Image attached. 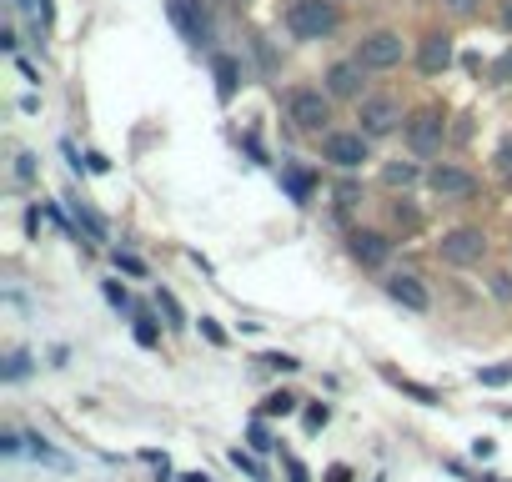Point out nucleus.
I'll return each mask as SVG.
<instances>
[{"label": "nucleus", "instance_id": "35", "mask_svg": "<svg viewBox=\"0 0 512 482\" xmlns=\"http://www.w3.org/2000/svg\"><path fill=\"white\" fill-rule=\"evenodd\" d=\"M492 297L507 302V297H512V277H492Z\"/></svg>", "mask_w": 512, "mask_h": 482}, {"label": "nucleus", "instance_id": "33", "mask_svg": "<svg viewBox=\"0 0 512 482\" xmlns=\"http://www.w3.org/2000/svg\"><path fill=\"white\" fill-rule=\"evenodd\" d=\"M497 26L512 36V0H497Z\"/></svg>", "mask_w": 512, "mask_h": 482}, {"label": "nucleus", "instance_id": "8", "mask_svg": "<svg viewBox=\"0 0 512 482\" xmlns=\"http://www.w3.org/2000/svg\"><path fill=\"white\" fill-rule=\"evenodd\" d=\"M322 161L337 166V171H362L372 161V136H362L357 126L352 131H327L322 136Z\"/></svg>", "mask_w": 512, "mask_h": 482}, {"label": "nucleus", "instance_id": "37", "mask_svg": "<svg viewBox=\"0 0 512 482\" xmlns=\"http://www.w3.org/2000/svg\"><path fill=\"white\" fill-rule=\"evenodd\" d=\"M482 482H502V477H482Z\"/></svg>", "mask_w": 512, "mask_h": 482}, {"label": "nucleus", "instance_id": "28", "mask_svg": "<svg viewBox=\"0 0 512 482\" xmlns=\"http://www.w3.org/2000/svg\"><path fill=\"white\" fill-rule=\"evenodd\" d=\"M156 307L171 317V327H181V307H176V297H171V292H156Z\"/></svg>", "mask_w": 512, "mask_h": 482}, {"label": "nucleus", "instance_id": "24", "mask_svg": "<svg viewBox=\"0 0 512 482\" xmlns=\"http://www.w3.org/2000/svg\"><path fill=\"white\" fill-rule=\"evenodd\" d=\"M292 407H297V397H292V392H272V397H267V407H262V412H267V417H287V412H292Z\"/></svg>", "mask_w": 512, "mask_h": 482}, {"label": "nucleus", "instance_id": "30", "mask_svg": "<svg viewBox=\"0 0 512 482\" xmlns=\"http://www.w3.org/2000/svg\"><path fill=\"white\" fill-rule=\"evenodd\" d=\"M357 196H362V191H357L352 181H342V186H337V206H342V211H352V206H357Z\"/></svg>", "mask_w": 512, "mask_h": 482}, {"label": "nucleus", "instance_id": "7", "mask_svg": "<svg viewBox=\"0 0 512 482\" xmlns=\"http://www.w3.org/2000/svg\"><path fill=\"white\" fill-rule=\"evenodd\" d=\"M487 257V231L482 226H452V231H442V241H437V262H447V267H477Z\"/></svg>", "mask_w": 512, "mask_h": 482}, {"label": "nucleus", "instance_id": "11", "mask_svg": "<svg viewBox=\"0 0 512 482\" xmlns=\"http://www.w3.org/2000/svg\"><path fill=\"white\" fill-rule=\"evenodd\" d=\"M347 252H352L357 267H387V257H392V236H387V231H372V226H357V231L347 236Z\"/></svg>", "mask_w": 512, "mask_h": 482}, {"label": "nucleus", "instance_id": "12", "mask_svg": "<svg viewBox=\"0 0 512 482\" xmlns=\"http://www.w3.org/2000/svg\"><path fill=\"white\" fill-rule=\"evenodd\" d=\"M166 16H171V26L191 41V46H206L211 41V31H206V16H201V6L196 0H166Z\"/></svg>", "mask_w": 512, "mask_h": 482}, {"label": "nucleus", "instance_id": "22", "mask_svg": "<svg viewBox=\"0 0 512 482\" xmlns=\"http://www.w3.org/2000/svg\"><path fill=\"white\" fill-rule=\"evenodd\" d=\"M26 372H31V357H26V352H11L6 367H0V377H6V382H21Z\"/></svg>", "mask_w": 512, "mask_h": 482}, {"label": "nucleus", "instance_id": "5", "mask_svg": "<svg viewBox=\"0 0 512 482\" xmlns=\"http://www.w3.org/2000/svg\"><path fill=\"white\" fill-rule=\"evenodd\" d=\"M367 71H397L402 61H407V41H402V31H392V26H377V31H367L362 41H357V51H352Z\"/></svg>", "mask_w": 512, "mask_h": 482}, {"label": "nucleus", "instance_id": "14", "mask_svg": "<svg viewBox=\"0 0 512 482\" xmlns=\"http://www.w3.org/2000/svg\"><path fill=\"white\" fill-rule=\"evenodd\" d=\"M417 181H427V171H422L417 161H387V166H382V186H387V191H412Z\"/></svg>", "mask_w": 512, "mask_h": 482}, {"label": "nucleus", "instance_id": "4", "mask_svg": "<svg viewBox=\"0 0 512 482\" xmlns=\"http://www.w3.org/2000/svg\"><path fill=\"white\" fill-rule=\"evenodd\" d=\"M367 66L357 61V56H342V61H332L327 71H322V91L337 101V106H357V101H367L372 91H367Z\"/></svg>", "mask_w": 512, "mask_h": 482}, {"label": "nucleus", "instance_id": "36", "mask_svg": "<svg viewBox=\"0 0 512 482\" xmlns=\"http://www.w3.org/2000/svg\"><path fill=\"white\" fill-rule=\"evenodd\" d=\"M267 367H277V372H292V367H297V357H287V352H272V357H267Z\"/></svg>", "mask_w": 512, "mask_h": 482}, {"label": "nucleus", "instance_id": "16", "mask_svg": "<svg viewBox=\"0 0 512 482\" xmlns=\"http://www.w3.org/2000/svg\"><path fill=\"white\" fill-rule=\"evenodd\" d=\"M211 71H216V96L231 101V91H236V61H231V56H216Z\"/></svg>", "mask_w": 512, "mask_h": 482}, {"label": "nucleus", "instance_id": "15", "mask_svg": "<svg viewBox=\"0 0 512 482\" xmlns=\"http://www.w3.org/2000/svg\"><path fill=\"white\" fill-rule=\"evenodd\" d=\"M282 186L292 191V201H297V206H307V201H312V191H317L312 171H302V166H282Z\"/></svg>", "mask_w": 512, "mask_h": 482}, {"label": "nucleus", "instance_id": "29", "mask_svg": "<svg viewBox=\"0 0 512 482\" xmlns=\"http://www.w3.org/2000/svg\"><path fill=\"white\" fill-rule=\"evenodd\" d=\"M21 442H26L21 432H0V452H6V457H21V452H26Z\"/></svg>", "mask_w": 512, "mask_h": 482}, {"label": "nucleus", "instance_id": "6", "mask_svg": "<svg viewBox=\"0 0 512 482\" xmlns=\"http://www.w3.org/2000/svg\"><path fill=\"white\" fill-rule=\"evenodd\" d=\"M402 126H407V111H402L397 96H367V101H357V131H362V136L387 141V136H397Z\"/></svg>", "mask_w": 512, "mask_h": 482}, {"label": "nucleus", "instance_id": "19", "mask_svg": "<svg viewBox=\"0 0 512 482\" xmlns=\"http://www.w3.org/2000/svg\"><path fill=\"white\" fill-rule=\"evenodd\" d=\"M442 6V16H452V21H472V16H482V0H437Z\"/></svg>", "mask_w": 512, "mask_h": 482}, {"label": "nucleus", "instance_id": "2", "mask_svg": "<svg viewBox=\"0 0 512 482\" xmlns=\"http://www.w3.org/2000/svg\"><path fill=\"white\" fill-rule=\"evenodd\" d=\"M332 96L322 91V86H292L287 96H282V111H287V121L302 131V136H327L332 131Z\"/></svg>", "mask_w": 512, "mask_h": 482}, {"label": "nucleus", "instance_id": "25", "mask_svg": "<svg viewBox=\"0 0 512 482\" xmlns=\"http://www.w3.org/2000/svg\"><path fill=\"white\" fill-rule=\"evenodd\" d=\"M387 377H392V382H397V387H402V392H412V397H417V402H427V407H432V402H437V392H432V387H417V382H407V377H397V372H387Z\"/></svg>", "mask_w": 512, "mask_h": 482}, {"label": "nucleus", "instance_id": "18", "mask_svg": "<svg viewBox=\"0 0 512 482\" xmlns=\"http://www.w3.org/2000/svg\"><path fill=\"white\" fill-rule=\"evenodd\" d=\"M71 211H76V221H81V226H86V231H91L96 241H106V221H101V216H96V211H91L86 201H76V196H71Z\"/></svg>", "mask_w": 512, "mask_h": 482}, {"label": "nucleus", "instance_id": "27", "mask_svg": "<svg viewBox=\"0 0 512 482\" xmlns=\"http://www.w3.org/2000/svg\"><path fill=\"white\" fill-rule=\"evenodd\" d=\"M392 221H397V226H407V231H412V226H422V216H417L412 206H402V201L392 206Z\"/></svg>", "mask_w": 512, "mask_h": 482}, {"label": "nucleus", "instance_id": "20", "mask_svg": "<svg viewBox=\"0 0 512 482\" xmlns=\"http://www.w3.org/2000/svg\"><path fill=\"white\" fill-rule=\"evenodd\" d=\"M21 6H26V16H31L36 31H51V0H21Z\"/></svg>", "mask_w": 512, "mask_h": 482}, {"label": "nucleus", "instance_id": "10", "mask_svg": "<svg viewBox=\"0 0 512 482\" xmlns=\"http://www.w3.org/2000/svg\"><path fill=\"white\" fill-rule=\"evenodd\" d=\"M427 186H432V196H442V201H472V196H477V176H472L467 166H452V161H437V166L427 171Z\"/></svg>", "mask_w": 512, "mask_h": 482}, {"label": "nucleus", "instance_id": "34", "mask_svg": "<svg viewBox=\"0 0 512 482\" xmlns=\"http://www.w3.org/2000/svg\"><path fill=\"white\" fill-rule=\"evenodd\" d=\"M251 447H256V452H267V447H272V437H267V427H262V422L251 427Z\"/></svg>", "mask_w": 512, "mask_h": 482}, {"label": "nucleus", "instance_id": "32", "mask_svg": "<svg viewBox=\"0 0 512 482\" xmlns=\"http://www.w3.org/2000/svg\"><path fill=\"white\" fill-rule=\"evenodd\" d=\"M106 297H111V307H121V312L131 307V297H126V287H116V282H106Z\"/></svg>", "mask_w": 512, "mask_h": 482}, {"label": "nucleus", "instance_id": "26", "mask_svg": "<svg viewBox=\"0 0 512 482\" xmlns=\"http://www.w3.org/2000/svg\"><path fill=\"white\" fill-rule=\"evenodd\" d=\"M492 81H497V86H512V46L497 56V66H492Z\"/></svg>", "mask_w": 512, "mask_h": 482}, {"label": "nucleus", "instance_id": "13", "mask_svg": "<svg viewBox=\"0 0 512 482\" xmlns=\"http://www.w3.org/2000/svg\"><path fill=\"white\" fill-rule=\"evenodd\" d=\"M382 287H387V297H392L397 307H407V312H427V307H432V292H427L422 277H412V272H392Z\"/></svg>", "mask_w": 512, "mask_h": 482}, {"label": "nucleus", "instance_id": "21", "mask_svg": "<svg viewBox=\"0 0 512 482\" xmlns=\"http://www.w3.org/2000/svg\"><path fill=\"white\" fill-rule=\"evenodd\" d=\"M131 322H136V342H141V347H156V342H161V332H156V322H151V312H136Z\"/></svg>", "mask_w": 512, "mask_h": 482}, {"label": "nucleus", "instance_id": "3", "mask_svg": "<svg viewBox=\"0 0 512 482\" xmlns=\"http://www.w3.org/2000/svg\"><path fill=\"white\" fill-rule=\"evenodd\" d=\"M402 141H407V151H412L417 161H427V156H442V146H447V106L427 101V106L407 111Z\"/></svg>", "mask_w": 512, "mask_h": 482}, {"label": "nucleus", "instance_id": "17", "mask_svg": "<svg viewBox=\"0 0 512 482\" xmlns=\"http://www.w3.org/2000/svg\"><path fill=\"white\" fill-rule=\"evenodd\" d=\"M492 171H497V176L512 186V131H507V136L492 146Z\"/></svg>", "mask_w": 512, "mask_h": 482}, {"label": "nucleus", "instance_id": "9", "mask_svg": "<svg viewBox=\"0 0 512 482\" xmlns=\"http://www.w3.org/2000/svg\"><path fill=\"white\" fill-rule=\"evenodd\" d=\"M452 56H457V41H452L447 31H427V36L417 41V51H412V61H417V71H422L427 81L447 76V71H452Z\"/></svg>", "mask_w": 512, "mask_h": 482}, {"label": "nucleus", "instance_id": "31", "mask_svg": "<svg viewBox=\"0 0 512 482\" xmlns=\"http://www.w3.org/2000/svg\"><path fill=\"white\" fill-rule=\"evenodd\" d=\"M116 267H121V272H131V277H141V272H146V267H141V257H131V252H116Z\"/></svg>", "mask_w": 512, "mask_h": 482}, {"label": "nucleus", "instance_id": "1", "mask_svg": "<svg viewBox=\"0 0 512 482\" xmlns=\"http://www.w3.org/2000/svg\"><path fill=\"white\" fill-rule=\"evenodd\" d=\"M282 26H287V36L302 41V46L332 41V36L342 31V0H287Z\"/></svg>", "mask_w": 512, "mask_h": 482}, {"label": "nucleus", "instance_id": "23", "mask_svg": "<svg viewBox=\"0 0 512 482\" xmlns=\"http://www.w3.org/2000/svg\"><path fill=\"white\" fill-rule=\"evenodd\" d=\"M477 382H482V387H507V382H512V362H502V367H482Z\"/></svg>", "mask_w": 512, "mask_h": 482}]
</instances>
